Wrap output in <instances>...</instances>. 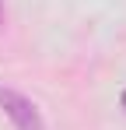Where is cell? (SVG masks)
<instances>
[{
    "instance_id": "cell-1",
    "label": "cell",
    "mask_w": 126,
    "mask_h": 130,
    "mask_svg": "<svg viewBox=\"0 0 126 130\" xmlns=\"http://www.w3.org/2000/svg\"><path fill=\"white\" fill-rule=\"evenodd\" d=\"M0 109L11 116V123L18 130H42V116H39V109H35V102L25 99V95H18V91L0 88Z\"/></svg>"
},
{
    "instance_id": "cell-2",
    "label": "cell",
    "mask_w": 126,
    "mask_h": 130,
    "mask_svg": "<svg viewBox=\"0 0 126 130\" xmlns=\"http://www.w3.org/2000/svg\"><path fill=\"white\" fill-rule=\"evenodd\" d=\"M123 106H126V91H123Z\"/></svg>"
}]
</instances>
